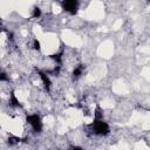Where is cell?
Here are the masks:
<instances>
[{"mask_svg": "<svg viewBox=\"0 0 150 150\" xmlns=\"http://www.w3.org/2000/svg\"><path fill=\"white\" fill-rule=\"evenodd\" d=\"M79 7V3L78 1H63L62 3V8L66 12H69L71 14H75Z\"/></svg>", "mask_w": 150, "mask_h": 150, "instance_id": "1", "label": "cell"}, {"mask_svg": "<svg viewBox=\"0 0 150 150\" xmlns=\"http://www.w3.org/2000/svg\"><path fill=\"white\" fill-rule=\"evenodd\" d=\"M41 15V10L39 7H35L33 10V18H39Z\"/></svg>", "mask_w": 150, "mask_h": 150, "instance_id": "2", "label": "cell"}]
</instances>
